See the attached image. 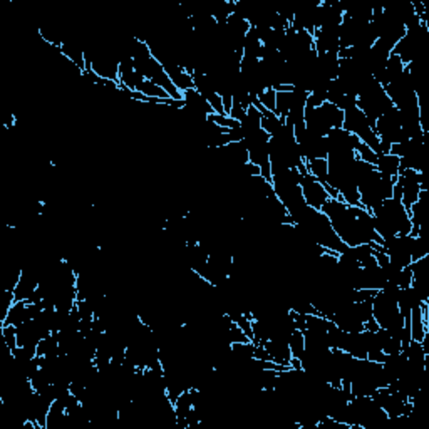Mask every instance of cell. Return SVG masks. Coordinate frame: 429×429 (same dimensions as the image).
Instances as JSON below:
<instances>
[{"instance_id": "277c9868", "label": "cell", "mask_w": 429, "mask_h": 429, "mask_svg": "<svg viewBox=\"0 0 429 429\" xmlns=\"http://www.w3.org/2000/svg\"><path fill=\"white\" fill-rule=\"evenodd\" d=\"M304 123L305 127L312 133L327 136L331 130L336 127H342L344 123V113L332 104V102L325 101L324 104L317 107H309L305 106L304 111Z\"/></svg>"}, {"instance_id": "4fadbf2b", "label": "cell", "mask_w": 429, "mask_h": 429, "mask_svg": "<svg viewBox=\"0 0 429 429\" xmlns=\"http://www.w3.org/2000/svg\"><path fill=\"white\" fill-rule=\"evenodd\" d=\"M163 69H164V71H166L168 77H170L171 82L176 86V89H178L180 93H183V91L193 88L192 74L185 71L183 68H180L178 64H175V63L164 64Z\"/></svg>"}, {"instance_id": "8992f818", "label": "cell", "mask_w": 429, "mask_h": 429, "mask_svg": "<svg viewBox=\"0 0 429 429\" xmlns=\"http://www.w3.org/2000/svg\"><path fill=\"white\" fill-rule=\"evenodd\" d=\"M342 127L349 131L350 134H356L361 143L369 146L375 155H381V139H379L377 133L373 126H370L369 119L362 113L359 107H352V109L344 111V123Z\"/></svg>"}, {"instance_id": "ac0fdd59", "label": "cell", "mask_w": 429, "mask_h": 429, "mask_svg": "<svg viewBox=\"0 0 429 429\" xmlns=\"http://www.w3.org/2000/svg\"><path fill=\"white\" fill-rule=\"evenodd\" d=\"M0 331H2V337L3 342H6L7 350L12 354L15 349L19 348V342H17V331H15L14 325H3L0 324Z\"/></svg>"}, {"instance_id": "7402d4cb", "label": "cell", "mask_w": 429, "mask_h": 429, "mask_svg": "<svg viewBox=\"0 0 429 429\" xmlns=\"http://www.w3.org/2000/svg\"><path fill=\"white\" fill-rule=\"evenodd\" d=\"M411 282H412V272H411V268H410V267L403 268L401 277H399L398 286L401 287V288H406V287H411Z\"/></svg>"}, {"instance_id": "2e32d148", "label": "cell", "mask_w": 429, "mask_h": 429, "mask_svg": "<svg viewBox=\"0 0 429 429\" xmlns=\"http://www.w3.org/2000/svg\"><path fill=\"white\" fill-rule=\"evenodd\" d=\"M288 349H290L292 357L300 359L305 350V339L302 331L295 329V331L290 334V337H288Z\"/></svg>"}, {"instance_id": "ffe728a7", "label": "cell", "mask_w": 429, "mask_h": 429, "mask_svg": "<svg viewBox=\"0 0 429 429\" xmlns=\"http://www.w3.org/2000/svg\"><path fill=\"white\" fill-rule=\"evenodd\" d=\"M257 99H258L260 104L265 107V109L274 111V113H275V102H277V93H275L274 89L268 88V89L265 91V93L260 94V96H258Z\"/></svg>"}, {"instance_id": "52a82bcc", "label": "cell", "mask_w": 429, "mask_h": 429, "mask_svg": "<svg viewBox=\"0 0 429 429\" xmlns=\"http://www.w3.org/2000/svg\"><path fill=\"white\" fill-rule=\"evenodd\" d=\"M268 141L270 134L267 131L258 130L254 134L242 139L243 146L249 151V161L251 164L260 168V176L267 181H272V168H270V151H268Z\"/></svg>"}, {"instance_id": "5bb4252c", "label": "cell", "mask_w": 429, "mask_h": 429, "mask_svg": "<svg viewBox=\"0 0 429 429\" xmlns=\"http://www.w3.org/2000/svg\"><path fill=\"white\" fill-rule=\"evenodd\" d=\"M258 130H262V113H260L257 107L251 104L249 109H247L245 118L240 121L242 136L243 138H247V136L254 134L255 131H258Z\"/></svg>"}, {"instance_id": "5b68a950", "label": "cell", "mask_w": 429, "mask_h": 429, "mask_svg": "<svg viewBox=\"0 0 429 429\" xmlns=\"http://www.w3.org/2000/svg\"><path fill=\"white\" fill-rule=\"evenodd\" d=\"M391 106H393V102L386 94V89L374 77L367 82L364 89L357 96V107L366 114L373 127L375 125V119L382 116Z\"/></svg>"}, {"instance_id": "e0dca14e", "label": "cell", "mask_w": 429, "mask_h": 429, "mask_svg": "<svg viewBox=\"0 0 429 429\" xmlns=\"http://www.w3.org/2000/svg\"><path fill=\"white\" fill-rule=\"evenodd\" d=\"M230 350L237 359H254L255 357V344L251 341L235 342L230 344Z\"/></svg>"}, {"instance_id": "6da1fadb", "label": "cell", "mask_w": 429, "mask_h": 429, "mask_svg": "<svg viewBox=\"0 0 429 429\" xmlns=\"http://www.w3.org/2000/svg\"><path fill=\"white\" fill-rule=\"evenodd\" d=\"M320 212L327 214L334 232L348 247L364 245V243L381 245L382 243V238L375 233L373 213L362 205L350 206L342 200L329 198Z\"/></svg>"}, {"instance_id": "9a60e30c", "label": "cell", "mask_w": 429, "mask_h": 429, "mask_svg": "<svg viewBox=\"0 0 429 429\" xmlns=\"http://www.w3.org/2000/svg\"><path fill=\"white\" fill-rule=\"evenodd\" d=\"M305 166H307V171L309 175H312L313 178L319 180L320 183H325V180H327V175H329V163L327 159H312V161H307L305 163Z\"/></svg>"}, {"instance_id": "30bf717a", "label": "cell", "mask_w": 429, "mask_h": 429, "mask_svg": "<svg viewBox=\"0 0 429 429\" xmlns=\"http://www.w3.org/2000/svg\"><path fill=\"white\" fill-rule=\"evenodd\" d=\"M300 188H302V195L307 206L313 210H322V206L327 203L329 193L325 192L324 183L313 178L312 175H304L300 180Z\"/></svg>"}, {"instance_id": "44dd1931", "label": "cell", "mask_w": 429, "mask_h": 429, "mask_svg": "<svg viewBox=\"0 0 429 429\" xmlns=\"http://www.w3.org/2000/svg\"><path fill=\"white\" fill-rule=\"evenodd\" d=\"M356 155L359 156V158H361L362 161H366V163H369V164H374L375 163V159H377V155H375V153L370 150L369 146H366L364 143H361L359 144V146L356 148Z\"/></svg>"}, {"instance_id": "7c38bea8", "label": "cell", "mask_w": 429, "mask_h": 429, "mask_svg": "<svg viewBox=\"0 0 429 429\" xmlns=\"http://www.w3.org/2000/svg\"><path fill=\"white\" fill-rule=\"evenodd\" d=\"M374 168L379 175L398 178L399 168H401V159H399L398 156L391 155V153H382V155H377Z\"/></svg>"}, {"instance_id": "3957f363", "label": "cell", "mask_w": 429, "mask_h": 429, "mask_svg": "<svg viewBox=\"0 0 429 429\" xmlns=\"http://www.w3.org/2000/svg\"><path fill=\"white\" fill-rule=\"evenodd\" d=\"M268 151H270V168L272 171L287 170V168L304 166L305 161L300 153V146L295 139L294 127L283 125L268 141Z\"/></svg>"}, {"instance_id": "d6986e66", "label": "cell", "mask_w": 429, "mask_h": 429, "mask_svg": "<svg viewBox=\"0 0 429 429\" xmlns=\"http://www.w3.org/2000/svg\"><path fill=\"white\" fill-rule=\"evenodd\" d=\"M210 121H213L214 125L221 126V127H226V130H235V127L240 126V123L235 121V119H232L230 116H226V114H210L208 116Z\"/></svg>"}, {"instance_id": "7a4b0ae2", "label": "cell", "mask_w": 429, "mask_h": 429, "mask_svg": "<svg viewBox=\"0 0 429 429\" xmlns=\"http://www.w3.org/2000/svg\"><path fill=\"white\" fill-rule=\"evenodd\" d=\"M375 233L381 238L393 237V235H410L411 233V218L406 206L401 200L389 198L382 201L373 212Z\"/></svg>"}, {"instance_id": "ba28073f", "label": "cell", "mask_w": 429, "mask_h": 429, "mask_svg": "<svg viewBox=\"0 0 429 429\" xmlns=\"http://www.w3.org/2000/svg\"><path fill=\"white\" fill-rule=\"evenodd\" d=\"M295 139L300 146V153L305 163L312 159H327V138L309 131L305 125L295 127Z\"/></svg>"}, {"instance_id": "9c48e42d", "label": "cell", "mask_w": 429, "mask_h": 429, "mask_svg": "<svg viewBox=\"0 0 429 429\" xmlns=\"http://www.w3.org/2000/svg\"><path fill=\"white\" fill-rule=\"evenodd\" d=\"M375 133H377L381 141H387L391 144L404 141V134L401 130V119H399V111L394 106H391L382 116L375 119L374 125Z\"/></svg>"}, {"instance_id": "8fae6325", "label": "cell", "mask_w": 429, "mask_h": 429, "mask_svg": "<svg viewBox=\"0 0 429 429\" xmlns=\"http://www.w3.org/2000/svg\"><path fill=\"white\" fill-rule=\"evenodd\" d=\"M396 181L401 187V201L410 210L412 203H416L421 193V175L416 170H403L399 171Z\"/></svg>"}]
</instances>
